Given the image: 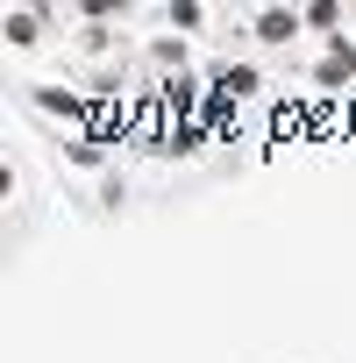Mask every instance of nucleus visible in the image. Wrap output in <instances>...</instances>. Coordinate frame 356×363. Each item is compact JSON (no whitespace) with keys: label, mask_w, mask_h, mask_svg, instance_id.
I'll use <instances>...</instances> for the list:
<instances>
[{"label":"nucleus","mask_w":356,"mask_h":363,"mask_svg":"<svg viewBox=\"0 0 356 363\" xmlns=\"http://www.w3.org/2000/svg\"><path fill=\"white\" fill-rule=\"evenodd\" d=\"M299 29H306V8H264V15H250V36H257V43H271V50H278V43H292Z\"/></svg>","instance_id":"nucleus-1"},{"label":"nucleus","mask_w":356,"mask_h":363,"mask_svg":"<svg viewBox=\"0 0 356 363\" xmlns=\"http://www.w3.org/2000/svg\"><path fill=\"white\" fill-rule=\"evenodd\" d=\"M207 93L214 100H250V93H264V79H257V65H214L207 72Z\"/></svg>","instance_id":"nucleus-2"},{"label":"nucleus","mask_w":356,"mask_h":363,"mask_svg":"<svg viewBox=\"0 0 356 363\" xmlns=\"http://www.w3.org/2000/svg\"><path fill=\"white\" fill-rule=\"evenodd\" d=\"M157 93H164V107H171V114H186V107H207V100H214V93H207V79H193V72L164 79Z\"/></svg>","instance_id":"nucleus-3"},{"label":"nucleus","mask_w":356,"mask_h":363,"mask_svg":"<svg viewBox=\"0 0 356 363\" xmlns=\"http://www.w3.org/2000/svg\"><path fill=\"white\" fill-rule=\"evenodd\" d=\"M29 100H36L43 114H65V121H86V128H93V114H86V100H79V93H57V86H36Z\"/></svg>","instance_id":"nucleus-4"},{"label":"nucleus","mask_w":356,"mask_h":363,"mask_svg":"<svg viewBox=\"0 0 356 363\" xmlns=\"http://www.w3.org/2000/svg\"><path fill=\"white\" fill-rule=\"evenodd\" d=\"M65 164H79V171H107V143H100V135H72V143H65Z\"/></svg>","instance_id":"nucleus-5"},{"label":"nucleus","mask_w":356,"mask_h":363,"mask_svg":"<svg viewBox=\"0 0 356 363\" xmlns=\"http://www.w3.org/2000/svg\"><path fill=\"white\" fill-rule=\"evenodd\" d=\"M150 65H157L164 79H178V72H186V36H157V43H150Z\"/></svg>","instance_id":"nucleus-6"},{"label":"nucleus","mask_w":356,"mask_h":363,"mask_svg":"<svg viewBox=\"0 0 356 363\" xmlns=\"http://www.w3.org/2000/svg\"><path fill=\"white\" fill-rule=\"evenodd\" d=\"M36 29H43V8H8V43H15V50H29Z\"/></svg>","instance_id":"nucleus-7"},{"label":"nucleus","mask_w":356,"mask_h":363,"mask_svg":"<svg viewBox=\"0 0 356 363\" xmlns=\"http://www.w3.org/2000/svg\"><path fill=\"white\" fill-rule=\"evenodd\" d=\"M164 22H171L178 36H193V29L207 22V8H200V0H171V8H164Z\"/></svg>","instance_id":"nucleus-8"},{"label":"nucleus","mask_w":356,"mask_h":363,"mask_svg":"<svg viewBox=\"0 0 356 363\" xmlns=\"http://www.w3.org/2000/svg\"><path fill=\"white\" fill-rule=\"evenodd\" d=\"M335 22H342V8H335V0H313V8H306V29H328V36H342Z\"/></svg>","instance_id":"nucleus-9"}]
</instances>
